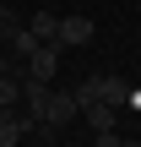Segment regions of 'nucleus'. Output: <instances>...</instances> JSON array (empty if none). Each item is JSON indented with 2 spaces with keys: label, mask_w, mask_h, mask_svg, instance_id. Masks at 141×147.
Instances as JSON below:
<instances>
[{
  "label": "nucleus",
  "mask_w": 141,
  "mask_h": 147,
  "mask_svg": "<svg viewBox=\"0 0 141 147\" xmlns=\"http://www.w3.org/2000/svg\"><path fill=\"white\" fill-rule=\"evenodd\" d=\"M60 49H65V44H38V49L27 55L22 76H27V82H54V71H60Z\"/></svg>",
  "instance_id": "1"
},
{
  "label": "nucleus",
  "mask_w": 141,
  "mask_h": 147,
  "mask_svg": "<svg viewBox=\"0 0 141 147\" xmlns=\"http://www.w3.org/2000/svg\"><path fill=\"white\" fill-rule=\"evenodd\" d=\"M60 44H65V49L92 44V22H87V16H60Z\"/></svg>",
  "instance_id": "2"
},
{
  "label": "nucleus",
  "mask_w": 141,
  "mask_h": 147,
  "mask_svg": "<svg viewBox=\"0 0 141 147\" xmlns=\"http://www.w3.org/2000/svg\"><path fill=\"white\" fill-rule=\"evenodd\" d=\"M82 120H87L92 131H114L120 109H114V104H103V98H92V104H82Z\"/></svg>",
  "instance_id": "3"
},
{
  "label": "nucleus",
  "mask_w": 141,
  "mask_h": 147,
  "mask_svg": "<svg viewBox=\"0 0 141 147\" xmlns=\"http://www.w3.org/2000/svg\"><path fill=\"white\" fill-rule=\"evenodd\" d=\"M27 115H16V109H0V147H16L22 136H27Z\"/></svg>",
  "instance_id": "4"
},
{
  "label": "nucleus",
  "mask_w": 141,
  "mask_h": 147,
  "mask_svg": "<svg viewBox=\"0 0 141 147\" xmlns=\"http://www.w3.org/2000/svg\"><path fill=\"white\" fill-rule=\"evenodd\" d=\"M27 27H33V38H38V44H60V16H54V11H33V22H27Z\"/></svg>",
  "instance_id": "5"
},
{
  "label": "nucleus",
  "mask_w": 141,
  "mask_h": 147,
  "mask_svg": "<svg viewBox=\"0 0 141 147\" xmlns=\"http://www.w3.org/2000/svg\"><path fill=\"white\" fill-rule=\"evenodd\" d=\"M5 49H11V65H27V55L38 49V38H33V27H16V33L5 38Z\"/></svg>",
  "instance_id": "6"
},
{
  "label": "nucleus",
  "mask_w": 141,
  "mask_h": 147,
  "mask_svg": "<svg viewBox=\"0 0 141 147\" xmlns=\"http://www.w3.org/2000/svg\"><path fill=\"white\" fill-rule=\"evenodd\" d=\"M125 93H130V87H125L120 76H98V98H103V104H114V109H125Z\"/></svg>",
  "instance_id": "7"
},
{
  "label": "nucleus",
  "mask_w": 141,
  "mask_h": 147,
  "mask_svg": "<svg viewBox=\"0 0 141 147\" xmlns=\"http://www.w3.org/2000/svg\"><path fill=\"white\" fill-rule=\"evenodd\" d=\"M22 104V71L11 76V71H0V109H16Z\"/></svg>",
  "instance_id": "8"
},
{
  "label": "nucleus",
  "mask_w": 141,
  "mask_h": 147,
  "mask_svg": "<svg viewBox=\"0 0 141 147\" xmlns=\"http://www.w3.org/2000/svg\"><path fill=\"white\" fill-rule=\"evenodd\" d=\"M92 98H98V76H87V82L76 87V104H92Z\"/></svg>",
  "instance_id": "9"
},
{
  "label": "nucleus",
  "mask_w": 141,
  "mask_h": 147,
  "mask_svg": "<svg viewBox=\"0 0 141 147\" xmlns=\"http://www.w3.org/2000/svg\"><path fill=\"white\" fill-rule=\"evenodd\" d=\"M16 27H22V22H16V16H11V11H5V5H0V44H5V38H11V33H16Z\"/></svg>",
  "instance_id": "10"
},
{
  "label": "nucleus",
  "mask_w": 141,
  "mask_h": 147,
  "mask_svg": "<svg viewBox=\"0 0 141 147\" xmlns=\"http://www.w3.org/2000/svg\"><path fill=\"white\" fill-rule=\"evenodd\" d=\"M98 147H120V136L114 131H98Z\"/></svg>",
  "instance_id": "11"
},
{
  "label": "nucleus",
  "mask_w": 141,
  "mask_h": 147,
  "mask_svg": "<svg viewBox=\"0 0 141 147\" xmlns=\"http://www.w3.org/2000/svg\"><path fill=\"white\" fill-rule=\"evenodd\" d=\"M120 147H141V142H120Z\"/></svg>",
  "instance_id": "12"
}]
</instances>
